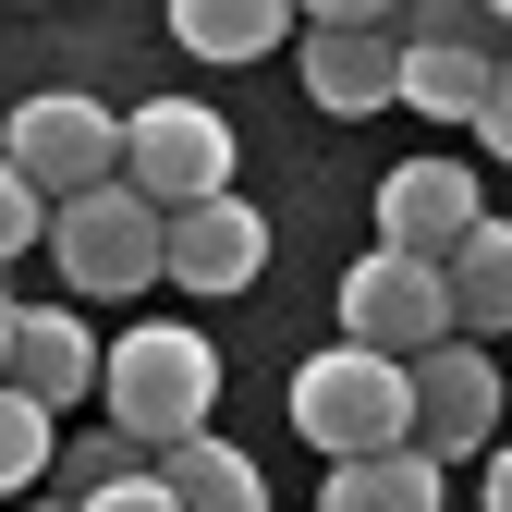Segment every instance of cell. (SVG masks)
Returning <instances> with one entry per match:
<instances>
[{
  "label": "cell",
  "instance_id": "obj_1",
  "mask_svg": "<svg viewBox=\"0 0 512 512\" xmlns=\"http://www.w3.org/2000/svg\"><path fill=\"white\" fill-rule=\"evenodd\" d=\"M98 403H110V427L135 439V452H183V439H208V403H220L208 330H183V317H135V330L98 354Z\"/></svg>",
  "mask_w": 512,
  "mask_h": 512
},
{
  "label": "cell",
  "instance_id": "obj_2",
  "mask_svg": "<svg viewBox=\"0 0 512 512\" xmlns=\"http://www.w3.org/2000/svg\"><path fill=\"white\" fill-rule=\"evenodd\" d=\"M293 439H317L330 464H366V452H415V378L391 366V354H354V342H330V354H305L293 366Z\"/></svg>",
  "mask_w": 512,
  "mask_h": 512
},
{
  "label": "cell",
  "instance_id": "obj_3",
  "mask_svg": "<svg viewBox=\"0 0 512 512\" xmlns=\"http://www.w3.org/2000/svg\"><path fill=\"white\" fill-rule=\"evenodd\" d=\"M0 159H13L49 208H74V196H98V183H122V122L86 86H37V98H13V122H0Z\"/></svg>",
  "mask_w": 512,
  "mask_h": 512
},
{
  "label": "cell",
  "instance_id": "obj_4",
  "mask_svg": "<svg viewBox=\"0 0 512 512\" xmlns=\"http://www.w3.org/2000/svg\"><path fill=\"white\" fill-rule=\"evenodd\" d=\"M122 183H135L159 220L232 196V122H220L208 98H147L135 122H122Z\"/></svg>",
  "mask_w": 512,
  "mask_h": 512
},
{
  "label": "cell",
  "instance_id": "obj_5",
  "mask_svg": "<svg viewBox=\"0 0 512 512\" xmlns=\"http://www.w3.org/2000/svg\"><path fill=\"white\" fill-rule=\"evenodd\" d=\"M342 342H354V354H391V366L439 354V342H452V281L366 244L354 269H342Z\"/></svg>",
  "mask_w": 512,
  "mask_h": 512
},
{
  "label": "cell",
  "instance_id": "obj_6",
  "mask_svg": "<svg viewBox=\"0 0 512 512\" xmlns=\"http://www.w3.org/2000/svg\"><path fill=\"white\" fill-rule=\"evenodd\" d=\"M159 232H171V220L135 196V183H98V196L49 208V256H61L74 293H147V281H159Z\"/></svg>",
  "mask_w": 512,
  "mask_h": 512
},
{
  "label": "cell",
  "instance_id": "obj_7",
  "mask_svg": "<svg viewBox=\"0 0 512 512\" xmlns=\"http://www.w3.org/2000/svg\"><path fill=\"white\" fill-rule=\"evenodd\" d=\"M415 378V452L427 464H464V452H500V366L476 354V342H439V354H415L403 366Z\"/></svg>",
  "mask_w": 512,
  "mask_h": 512
},
{
  "label": "cell",
  "instance_id": "obj_8",
  "mask_svg": "<svg viewBox=\"0 0 512 512\" xmlns=\"http://www.w3.org/2000/svg\"><path fill=\"white\" fill-rule=\"evenodd\" d=\"M488 220L476 171L464 159H403L391 183H378V256H415V269H452V244Z\"/></svg>",
  "mask_w": 512,
  "mask_h": 512
},
{
  "label": "cell",
  "instance_id": "obj_9",
  "mask_svg": "<svg viewBox=\"0 0 512 512\" xmlns=\"http://www.w3.org/2000/svg\"><path fill=\"white\" fill-rule=\"evenodd\" d=\"M256 269H269V220L244 196H208L159 232V281H183V293H244Z\"/></svg>",
  "mask_w": 512,
  "mask_h": 512
},
{
  "label": "cell",
  "instance_id": "obj_10",
  "mask_svg": "<svg viewBox=\"0 0 512 512\" xmlns=\"http://www.w3.org/2000/svg\"><path fill=\"white\" fill-rule=\"evenodd\" d=\"M0 391H25L37 415L86 403V391H98V342H86V317H74V305H13V378H0Z\"/></svg>",
  "mask_w": 512,
  "mask_h": 512
},
{
  "label": "cell",
  "instance_id": "obj_11",
  "mask_svg": "<svg viewBox=\"0 0 512 512\" xmlns=\"http://www.w3.org/2000/svg\"><path fill=\"white\" fill-rule=\"evenodd\" d=\"M391 86H403V37H366V25H305V98L330 110V122L391 110Z\"/></svg>",
  "mask_w": 512,
  "mask_h": 512
},
{
  "label": "cell",
  "instance_id": "obj_12",
  "mask_svg": "<svg viewBox=\"0 0 512 512\" xmlns=\"http://www.w3.org/2000/svg\"><path fill=\"white\" fill-rule=\"evenodd\" d=\"M439 281H452V342H500L512 330V220H476L464 244H452V269H439Z\"/></svg>",
  "mask_w": 512,
  "mask_h": 512
},
{
  "label": "cell",
  "instance_id": "obj_13",
  "mask_svg": "<svg viewBox=\"0 0 512 512\" xmlns=\"http://www.w3.org/2000/svg\"><path fill=\"white\" fill-rule=\"evenodd\" d=\"M159 488L171 512H269V476H256V452H232V439H183V452H159Z\"/></svg>",
  "mask_w": 512,
  "mask_h": 512
},
{
  "label": "cell",
  "instance_id": "obj_14",
  "mask_svg": "<svg viewBox=\"0 0 512 512\" xmlns=\"http://www.w3.org/2000/svg\"><path fill=\"white\" fill-rule=\"evenodd\" d=\"M488 86H500V49H415L403 37V110H427V122H488Z\"/></svg>",
  "mask_w": 512,
  "mask_h": 512
},
{
  "label": "cell",
  "instance_id": "obj_15",
  "mask_svg": "<svg viewBox=\"0 0 512 512\" xmlns=\"http://www.w3.org/2000/svg\"><path fill=\"white\" fill-rule=\"evenodd\" d=\"M171 37L196 61H269L293 37V0H171Z\"/></svg>",
  "mask_w": 512,
  "mask_h": 512
},
{
  "label": "cell",
  "instance_id": "obj_16",
  "mask_svg": "<svg viewBox=\"0 0 512 512\" xmlns=\"http://www.w3.org/2000/svg\"><path fill=\"white\" fill-rule=\"evenodd\" d=\"M452 488H439L427 452H366V464H330V488H317V512H439Z\"/></svg>",
  "mask_w": 512,
  "mask_h": 512
},
{
  "label": "cell",
  "instance_id": "obj_17",
  "mask_svg": "<svg viewBox=\"0 0 512 512\" xmlns=\"http://www.w3.org/2000/svg\"><path fill=\"white\" fill-rule=\"evenodd\" d=\"M49 476V415L25 391H0V488H37Z\"/></svg>",
  "mask_w": 512,
  "mask_h": 512
},
{
  "label": "cell",
  "instance_id": "obj_18",
  "mask_svg": "<svg viewBox=\"0 0 512 512\" xmlns=\"http://www.w3.org/2000/svg\"><path fill=\"white\" fill-rule=\"evenodd\" d=\"M25 244H49V196H37V183H25L13 159H0V269H13Z\"/></svg>",
  "mask_w": 512,
  "mask_h": 512
},
{
  "label": "cell",
  "instance_id": "obj_19",
  "mask_svg": "<svg viewBox=\"0 0 512 512\" xmlns=\"http://www.w3.org/2000/svg\"><path fill=\"white\" fill-rule=\"evenodd\" d=\"M74 512H171V488H159V464H135V476H110V488H86Z\"/></svg>",
  "mask_w": 512,
  "mask_h": 512
},
{
  "label": "cell",
  "instance_id": "obj_20",
  "mask_svg": "<svg viewBox=\"0 0 512 512\" xmlns=\"http://www.w3.org/2000/svg\"><path fill=\"white\" fill-rule=\"evenodd\" d=\"M476 135H488V159L512 171V61H500V86H488V122H476Z\"/></svg>",
  "mask_w": 512,
  "mask_h": 512
},
{
  "label": "cell",
  "instance_id": "obj_21",
  "mask_svg": "<svg viewBox=\"0 0 512 512\" xmlns=\"http://www.w3.org/2000/svg\"><path fill=\"white\" fill-rule=\"evenodd\" d=\"M488 512H512V439L488 452Z\"/></svg>",
  "mask_w": 512,
  "mask_h": 512
},
{
  "label": "cell",
  "instance_id": "obj_22",
  "mask_svg": "<svg viewBox=\"0 0 512 512\" xmlns=\"http://www.w3.org/2000/svg\"><path fill=\"white\" fill-rule=\"evenodd\" d=\"M0 378H13V305H0Z\"/></svg>",
  "mask_w": 512,
  "mask_h": 512
},
{
  "label": "cell",
  "instance_id": "obj_23",
  "mask_svg": "<svg viewBox=\"0 0 512 512\" xmlns=\"http://www.w3.org/2000/svg\"><path fill=\"white\" fill-rule=\"evenodd\" d=\"M37 512H74V500H37Z\"/></svg>",
  "mask_w": 512,
  "mask_h": 512
}]
</instances>
